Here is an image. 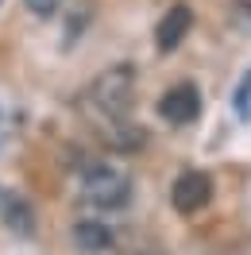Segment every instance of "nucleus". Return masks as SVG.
Returning <instances> with one entry per match:
<instances>
[{
  "label": "nucleus",
  "mask_w": 251,
  "mask_h": 255,
  "mask_svg": "<svg viewBox=\"0 0 251 255\" xmlns=\"http://www.w3.org/2000/svg\"><path fill=\"white\" fill-rule=\"evenodd\" d=\"M0 213H4V224H8L16 236H31L35 232V213L19 193H4V197H0Z\"/></svg>",
  "instance_id": "nucleus-6"
},
{
  "label": "nucleus",
  "mask_w": 251,
  "mask_h": 255,
  "mask_svg": "<svg viewBox=\"0 0 251 255\" xmlns=\"http://www.w3.org/2000/svg\"><path fill=\"white\" fill-rule=\"evenodd\" d=\"M131 101H135V70L131 66H109L89 85V105L105 120H124Z\"/></svg>",
  "instance_id": "nucleus-1"
},
{
  "label": "nucleus",
  "mask_w": 251,
  "mask_h": 255,
  "mask_svg": "<svg viewBox=\"0 0 251 255\" xmlns=\"http://www.w3.org/2000/svg\"><path fill=\"white\" fill-rule=\"evenodd\" d=\"M74 244H78V252H85V255L109 252L112 232H109V224H101V221H78L74 224Z\"/></svg>",
  "instance_id": "nucleus-7"
},
{
  "label": "nucleus",
  "mask_w": 251,
  "mask_h": 255,
  "mask_svg": "<svg viewBox=\"0 0 251 255\" xmlns=\"http://www.w3.org/2000/svg\"><path fill=\"white\" fill-rule=\"evenodd\" d=\"M23 4H27V12L39 16V19H50L58 8H62V0H23Z\"/></svg>",
  "instance_id": "nucleus-9"
},
{
  "label": "nucleus",
  "mask_w": 251,
  "mask_h": 255,
  "mask_svg": "<svg viewBox=\"0 0 251 255\" xmlns=\"http://www.w3.org/2000/svg\"><path fill=\"white\" fill-rule=\"evenodd\" d=\"M158 116L174 128H186L193 124L197 116H201V93H197V85L193 81H178L170 85L166 93L158 97Z\"/></svg>",
  "instance_id": "nucleus-3"
},
{
  "label": "nucleus",
  "mask_w": 251,
  "mask_h": 255,
  "mask_svg": "<svg viewBox=\"0 0 251 255\" xmlns=\"http://www.w3.org/2000/svg\"><path fill=\"white\" fill-rule=\"evenodd\" d=\"M174 209L178 213H201L205 205H209V197H213V178L205 174V170H182V174L174 178Z\"/></svg>",
  "instance_id": "nucleus-4"
},
{
  "label": "nucleus",
  "mask_w": 251,
  "mask_h": 255,
  "mask_svg": "<svg viewBox=\"0 0 251 255\" xmlns=\"http://www.w3.org/2000/svg\"><path fill=\"white\" fill-rule=\"evenodd\" d=\"M109 143L116 147V151H139V147L147 143V135H143V128L116 120V128H112V139H109Z\"/></svg>",
  "instance_id": "nucleus-8"
},
{
  "label": "nucleus",
  "mask_w": 251,
  "mask_h": 255,
  "mask_svg": "<svg viewBox=\"0 0 251 255\" xmlns=\"http://www.w3.org/2000/svg\"><path fill=\"white\" fill-rule=\"evenodd\" d=\"M81 193L97 209H124L131 197V178L112 162H85L81 166Z\"/></svg>",
  "instance_id": "nucleus-2"
},
{
  "label": "nucleus",
  "mask_w": 251,
  "mask_h": 255,
  "mask_svg": "<svg viewBox=\"0 0 251 255\" xmlns=\"http://www.w3.org/2000/svg\"><path fill=\"white\" fill-rule=\"evenodd\" d=\"M189 27H193V8H189V4H174L170 12L158 19V27H155V43H158V50H162V54L178 50V43H186Z\"/></svg>",
  "instance_id": "nucleus-5"
}]
</instances>
